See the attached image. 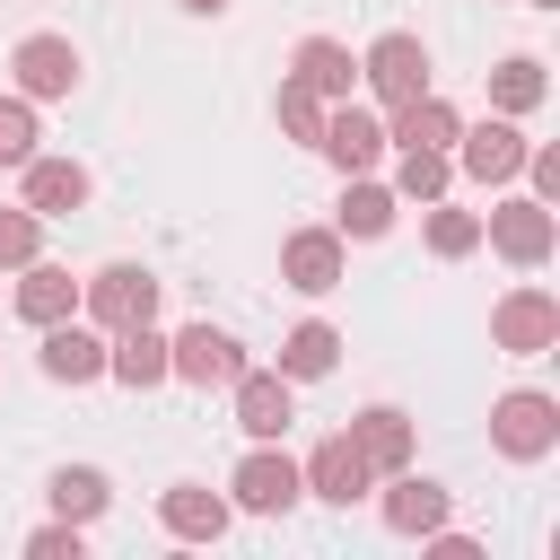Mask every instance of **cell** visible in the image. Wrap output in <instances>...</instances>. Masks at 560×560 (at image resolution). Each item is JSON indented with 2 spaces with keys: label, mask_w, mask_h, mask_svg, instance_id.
Returning a JSON list of instances; mask_svg holds the SVG:
<instances>
[{
  "label": "cell",
  "mask_w": 560,
  "mask_h": 560,
  "mask_svg": "<svg viewBox=\"0 0 560 560\" xmlns=\"http://www.w3.org/2000/svg\"><path fill=\"white\" fill-rule=\"evenodd\" d=\"M481 236H490L516 271H542V262H551V245H560V219H551V201H534V192H525V201H499V210L481 219Z\"/></svg>",
  "instance_id": "4"
},
{
  "label": "cell",
  "mask_w": 560,
  "mask_h": 560,
  "mask_svg": "<svg viewBox=\"0 0 560 560\" xmlns=\"http://www.w3.org/2000/svg\"><path fill=\"white\" fill-rule=\"evenodd\" d=\"M446 175H455L446 149H402V166H394V201H438Z\"/></svg>",
  "instance_id": "27"
},
{
  "label": "cell",
  "mask_w": 560,
  "mask_h": 560,
  "mask_svg": "<svg viewBox=\"0 0 560 560\" xmlns=\"http://www.w3.org/2000/svg\"><path fill=\"white\" fill-rule=\"evenodd\" d=\"M35 254H44V219H35L26 201H18V210H0V271H26Z\"/></svg>",
  "instance_id": "30"
},
{
  "label": "cell",
  "mask_w": 560,
  "mask_h": 560,
  "mask_svg": "<svg viewBox=\"0 0 560 560\" xmlns=\"http://www.w3.org/2000/svg\"><path fill=\"white\" fill-rule=\"evenodd\" d=\"M105 376L131 385V394L166 385V332H158V324H122V332H105Z\"/></svg>",
  "instance_id": "16"
},
{
  "label": "cell",
  "mask_w": 560,
  "mask_h": 560,
  "mask_svg": "<svg viewBox=\"0 0 560 560\" xmlns=\"http://www.w3.org/2000/svg\"><path fill=\"white\" fill-rule=\"evenodd\" d=\"M525 131H516V114H490V122H464L455 131V166L472 175V184H508L516 166H525Z\"/></svg>",
  "instance_id": "7"
},
{
  "label": "cell",
  "mask_w": 560,
  "mask_h": 560,
  "mask_svg": "<svg viewBox=\"0 0 560 560\" xmlns=\"http://www.w3.org/2000/svg\"><path fill=\"white\" fill-rule=\"evenodd\" d=\"M271 114H280V131H289V140H306V149H315V131H324V96H315V88H298V79H280V96H271Z\"/></svg>",
  "instance_id": "29"
},
{
  "label": "cell",
  "mask_w": 560,
  "mask_h": 560,
  "mask_svg": "<svg viewBox=\"0 0 560 560\" xmlns=\"http://www.w3.org/2000/svg\"><path fill=\"white\" fill-rule=\"evenodd\" d=\"M455 131H464V114L438 96V88H420L411 105H394V122H385V140L394 149H455Z\"/></svg>",
  "instance_id": "19"
},
{
  "label": "cell",
  "mask_w": 560,
  "mask_h": 560,
  "mask_svg": "<svg viewBox=\"0 0 560 560\" xmlns=\"http://www.w3.org/2000/svg\"><path fill=\"white\" fill-rule=\"evenodd\" d=\"M490 341H499L508 359H542V350L560 341V298H551V289H534V280H525V289H508V298L490 306Z\"/></svg>",
  "instance_id": "3"
},
{
  "label": "cell",
  "mask_w": 560,
  "mask_h": 560,
  "mask_svg": "<svg viewBox=\"0 0 560 560\" xmlns=\"http://www.w3.org/2000/svg\"><path fill=\"white\" fill-rule=\"evenodd\" d=\"M420 210H429V254L438 262H464L481 245V210H446V201H420Z\"/></svg>",
  "instance_id": "28"
},
{
  "label": "cell",
  "mask_w": 560,
  "mask_h": 560,
  "mask_svg": "<svg viewBox=\"0 0 560 560\" xmlns=\"http://www.w3.org/2000/svg\"><path fill=\"white\" fill-rule=\"evenodd\" d=\"M105 508H114V490H105V472H96V464H61V472H52V516L96 525Z\"/></svg>",
  "instance_id": "24"
},
{
  "label": "cell",
  "mask_w": 560,
  "mask_h": 560,
  "mask_svg": "<svg viewBox=\"0 0 560 560\" xmlns=\"http://www.w3.org/2000/svg\"><path fill=\"white\" fill-rule=\"evenodd\" d=\"M350 446H359V455H368V472L385 481V472H402V464H411V420H402L394 402H368V411L350 420Z\"/></svg>",
  "instance_id": "20"
},
{
  "label": "cell",
  "mask_w": 560,
  "mask_h": 560,
  "mask_svg": "<svg viewBox=\"0 0 560 560\" xmlns=\"http://www.w3.org/2000/svg\"><path fill=\"white\" fill-rule=\"evenodd\" d=\"M525 184H534V201H560V149H525V166H516Z\"/></svg>",
  "instance_id": "32"
},
{
  "label": "cell",
  "mask_w": 560,
  "mask_h": 560,
  "mask_svg": "<svg viewBox=\"0 0 560 560\" xmlns=\"http://www.w3.org/2000/svg\"><path fill=\"white\" fill-rule=\"evenodd\" d=\"M542 96H551V79H542L534 52H508V61L490 70V105H499V114H534Z\"/></svg>",
  "instance_id": "25"
},
{
  "label": "cell",
  "mask_w": 560,
  "mask_h": 560,
  "mask_svg": "<svg viewBox=\"0 0 560 560\" xmlns=\"http://www.w3.org/2000/svg\"><path fill=\"white\" fill-rule=\"evenodd\" d=\"M280 280H289L298 298L341 289V236H332V228H298V236H280Z\"/></svg>",
  "instance_id": "15"
},
{
  "label": "cell",
  "mask_w": 560,
  "mask_h": 560,
  "mask_svg": "<svg viewBox=\"0 0 560 560\" xmlns=\"http://www.w3.org/2000/svg\"><path fill=\"white\" fill-rule=\"evenodd\" d=\"M9 70H18V96H26V105H52V96L79 88V44H70V35H26V44L9 52Z\"/></svg>",
  "instance_id": "8"
},
{
  "label": "cell",
  "mask_w": 560,
  "mask_h": 560,
  "mask_svg": "<svg viewBox=\"0 0 560 560\" xmlns=\"http://www.w3.org/2000/svg\"><path fill=\"white\" fill-rule=\"evenodd\" d=\"M184 9H192V18H219V9H228V0H184Z\"/></svg>",
  "instance_id": "34"
},
{
  "label": "cell",
  "mask_w": 560,
  "mask_h": 560,
  "mask_svg": "<svg viewBox=\"0 0 560 560\" xmlns=\"http://www.w3.org/2000/svg\"><path fill=\"white\" fill-rule=\"evenodd\" d=\"M228 490H236V508H245V516H289V508L306 499V481H298V464L280 455V438H254V455L236 464V481H228Z\"/></svg>",
  "instance_id": "5"
},
{
  "label": "cell",
  "mask_w": 560,
  "mask_h": 560,
  "mask_svg": "<svg viewBox=\"0 0 560 560\" xmlns=\"http://www.w3.org/2000/svg\"><path fill=\"white\" fill-rule=\"evenodd\" d=\"M18 315H26L35 332H44V324H61V315H79V280H70L61 262H44V254H35V262H26V280H18Z\"/></svg>",
  "instance_id": "22"
},
{
  "label": "cell",
  "mask_w": 560,
  "mask_h": 560,
  "mask_svg": "<svg viewBox=\"0 0 560 560\" xmlns=\"http://www.w3.org/2000/svg\"><path fill=\"white\" fill-rule=\"evenodd\" d=\"M26 551H35V560H79V525H70V516H61V525H35Z\"/></svg>",
  "instance_id": "33"
},
{
  "label": "cell",
  "mask_w": 560,
  "mask_h": 560,
  "mask_svg": "<svg viewBox=\"0 0 560 560\" xmlns=\"http://www.w3.org/2000/svg\"><path fill=\"white\" fill-rule=\"evenodd\" d=\"M298 481H306L315 499H332V508H350V499H368V490H376V472H368V455L350 446V429H332V438L298 464Z\"/></svg>",
  "instance_id": "13"
},
{
  "label": "cell",
  "mask_w": 560,
  "mask_h": 560,
  "mask_svg": "<svg viewBox=\"0 0 560 560\" xmlns=\"http://www.w3.org/2000/svg\"><path fill=\"white\" fill-rule=\"evenodd\" d=\"M490 446H499L508 464H542V455L560 446V402L534 394V385L499 394V402H490Z\"/></svg>",
  "instance_id": "1"
},
{
  "label": "cell",
  "mask_w": 560,
  "mask_h": 560,
  "mask_svg": "<svg viewBox=\"0 0 560 560\" xmlns=\"http://www.w3.org/2000/svg\"><path fill=\"white\" fill-rule=\"evenodd\" d=\"M88 201V166L79 158H26V210L35 219H70Z\"/></svg>",
  "instance_id": "21"
},
{
  "label": "cell",
  "mask_w": 560,
  "mask_h": 560,
  "mask_svg": "<svg viewBox=\"0 0 560 560\" xmlns=\"http://www.w3.org/2000/svg\"><path fill=\"white\" fill-rule=\"evenodd\" d=\"M236 429L245 438H289V420H298V394H289V376L280 368H236Z\"/></svg>",
  "instance_id": "12"
},
{
  "label": "cell",
  "mask_w": 560,
  "mask_h": 560,
  "mask_svg": "<svg viewBox=\"0 0 560 560\" xmlns=\"http://www.w3.org/2000/svg\"><path fill=\"white\" fill-rule=\"evenodd\" d=\"M236 368H245V350L219 324H184L166 341V376H184V385H236Z\"/></svg>",
  "instance_id": "10"
},
{
  "label": "cell",
  "mask_w": 560,
  "mask_h": 560,
  "mask_svg": "<svg viewBox=\"0 0 560 560\" xmlns=\"http://www.w3.org/2000/svg\"><path fill=\"white\" fill-rule=\"evenodd\" d=\"M26 158H35V105L0 96V166H26Z\"/></svg>",
  "instance_id": "31"
},
{
  "label": "cell",
  "mask_w": 560,
  "mask_h": 560,
  "mask_svg": "<svg viewBox=\"0 0 560 560\" xmlns=\"http://www.w3.org/2000/svg\"><path fill=\"white\" fill-rule=\"evenodd\" d=\"M79 306H88L96 332L149 324V315H158V271H140V262H105L96 280H79Z\"/></svg>",
  "instance_id": "2"
},
{
  "label": "cell",
  "mask_w": 560,
  "mask_h": 560,
  "mask_svg": "<svg viewBox=\"0 0 560 560\" xmlns=\"http://www.w3.org/2000/svg\"><path fill=\"white\" fill-rule=\"evenodd\" d=\"M158 525L184 534V542H219V534H228V499L201 490V481H166V490H158Z\"/></svg>",
  "instance_id": "17"
},
{
  "label": "cell",
  "mask_w": 560,
  "mask_h": 560,
  "mask_svg": "<svg viewBox=\"0 0 560 560\" xmlns=\"http://www.w3.org/2000/svg\"><path fill=\"white\" fill-rule=\"evenodd\" d=\"M359 79L376 88V105H411V96L429 88V44L394 26V35H376V44L359 52Z\"/></svg>",
  "instance_id": "6"
},
{
  "label": "cell",
  "mask_w": 560,
  "mask_h": 560,
  "mask_svg": "<svg viewBox=\"0 0 560 560\" xmlns=\"http://www.w3.org/2000/svg\"><path fill=\"white\" fill-rule=\"evenodd\" d=\"M289 79H298V88H315L324 105H341V96L359 88V61H350V44H332V35H306V44L289 52Z\"/></svg>",
  "instance_id": "18"
},
{
  "label": "cell",
  "mask_w": 560,
  "mask_h": 560,
  "mask_svg": "<svg viewBox=\"0 0 560 560\" xmlns=\"http://www.w3.org/2000/svg\"><path fill=\"white\" fill-rule=\"evenodd\" d=\"M332 368H341V332H332L324 315H306V324L280 341V376H289V385H306V376H332Z\"/></svg>",
  "instance_id": "23"
},
{
  "label": "cell",
  "mask_w": 560,
  "mask_h": 560,
  "mask_svg": "<svg viewBox=\"0 0 560 560\" xmlns=\"http://www.w3.org/2000/svg\"><path fill=\"white\" fill-rule=\"evenodd\" d=\"M376 508H385L394 534H438V525L455 516V490H446V481H420V472L402 464V472H385V499H376Z\"/></svg>",
  "instance_id": "14"
},
{
  "label": "cell",
  "mask_w": 560,
  "mask_h": 560,
  "mask_svg": "<svg viewBox=\"0 0 560 560\" xmlns=\"http://www.w3.org/2000/svg\"><path fill=\"white\" fill-rule=\"evenodd\" d=\"M525 9H560V0H525Z\"/></svg>",
  "instance_id": "35"
},
{
  "label": "cell",
  "mask_w": 560,
  "mask_h": 560,
  "mask_svg": "<svg viewBox=\"0 0 560 560\" xmlns=\"http://www.w3.org/2000/svg\"><path fill=\"white\" fill-rule=\"evenodd\" d=\"M385 228H394V192L368 184V175H350V192H341V228H332V236H385Z\"/></svg>",
  "instance_id": "26"
},
{
  "label": "cell",
  "mask_w": 560,
  "mask_h": 560,
  "mask_svg": "<svg viewBox=\"0 0 560 560\" xmlns=\"http://www.w3.org/2000/svg\"><path fill=\"white\" fill-rule=\"evenodd\" d=\"M35 368H44L52 385H96V376H105V332H96V324H79V315H61V324H44Z\"/></svg>",
  "instance_id": "11"
},
{
  "label": "cell",
  "mask_w": 560,
  "mask_h": 560,
  "mask_svg": "<svg viewBox=\"0 0 560 560\" xmlns=\"http://www.w3.org/2000/svg\"><path fill=\"white\" fill-rule=\"evenodd\" d=\"M315 149H324L341 175H368V166H376L394 140H385V122H376L368 105H350V96H341V105H324V131H315Z\"/></svg>",
  "instance_id": "9"
}]
</instances>
